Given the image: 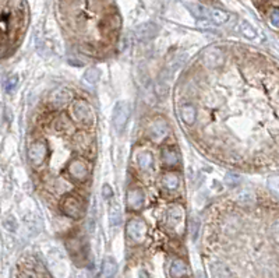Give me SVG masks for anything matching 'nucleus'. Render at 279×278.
I'll return each mask as SVG.
<instances>
[{
  "mask_svg": "<svg viewBox=\"0 0 279 278\" xmlns=\"http://www.w3.org/2000/svg\"><path fill=\"white\" fill-rule=\"evenodd\" d=\"M22 0H13L10 1V6L7 7V4L3 1L1 4V35H3V41L6 39L7 34L10 31H20L21 27L22 16L24 10L21 9Z\"/></svg>",
  "mask_w": 279,
  "mask_h": 278,
  "instance_id": "nucleus-1",
  "label": "nucleus"
},
{
  "mask_svg": "<svg viewBox=\"0 0 279 278\" xmlns=\"http://www.w3.org/2000/svg\"><path fill=\"white\" fill-rule=\"evenodd\" d=\"M184 208L180 204H173L170 207H167L166 215H165V223H166L167 228L178 232V234H183L184 231Z\"/></svg>",
  "mask_w": 279,
  "mask_h": 278,
  "instance_id": "nucleus-2",
  "label": "nucleus"
},
{
  "mask_svg": "<svg viewBox=\"0 0 279 278\" xmlns=\"http://www.w3.org/2000/svg\"><path fill=\"white\" fill-rule=\"evenodd\" d=\"M71 115L74 118V121L84 126H89L94 123V111L91 108L87 101L84 100H76L71 105Z\"/></svg>",
  "mask_w": 279,
  "mask_h": 278,
  "instance_id": "nucleus-3",
  "label": "nucleus"
},
{
  "mask_svg": "<svg viewBox=\"0 0 279 278\" xmlns=\"http://www.w3.org/2000/svg\"><path fill=\"white\" fill-rule=\"evenodd\" d=\"M67 174L73 180L85 182L88 180L91 175V165L88 164V161L82 158H73L67 164Z\"/></svg>",
  "mask_w": 279,
  "mask_h": 278,
  "instance_id": "nucleus-4",
  "label": "nucleus"
},
{
  "mask_svg": "<svg viewBox=\"0 0 279 278\" xmlns=\"http://www.w3.org/2000/svg\"><path fill=\"white\" fill-rule=\"evenodd\" d=\"M60 210L68 218L77 220L84 214V203L76 194H67L66 197L60 201Z\"/></svg>",
  "mask_w": 279,
  "mask_h": 278,
  "instance_id": "nucleus-5",
  "label": "nucleus"
},
{
  "mask_svg": "<svg viewBox=\"0 0 279 278\" xmlns=\"http://www.w3.org/2000/svg\"><path fill=\"white\" fill-rule=\"evenodd\" d=\"M130 104L126 102V101H120L116 104L115 109H113V118H112V123H113V127L117 133H122L123 129L126 127L127 121L130 118Z\"/></svg>",
  "mask_w": 279,
  "mask_h": 278,
  "instance_id": "nucleus-6",
  "label": "nucleus"
},
{
  "mask_svg": "<svg viewBox=\"0 0 279 278\" xmlns=\"http://www.w3.org/2000/svg\"><path fill=\"white\" fill-rule=\"evenodd\" d=\"M48 153H49V150H48V145H46L44 140L33 141V144H30V147H28L30 164L35 168L41 167L45 162L46 156H48Z\"/></svg>",
  "mask_w": 279,
  "mask_h": 278,
  "instance_id": "nucleus-7",
  "label": "nucleus"
},
{
  "mask_svg": "<svg viewBox=\"0 0 279 278\" xmlns=\"http://www.w3.org/2000/svg\"><path fill=\"white\" fill-rule=\"evenodd\" d=\"M126 234L133 242L141 243L147 235V225L141 218H131L126 225Z\"/></svg>",
  "mask_w": 279,
  "mask_h": 278,
  "instance_id": "nucleus-8",
  "label": "nucleus"
},
{
  "mask_svg": "<svg viewBox=\"0 0 279 278\" xmlns=\"http://www.w3.org/2000/svg\"><path fill=\"white\" fill-rule=\"evenodd\" d=\"M225 62V53L221 48L211 46L204 51L202 53V65L207 69H218L221 67Z\"/></svg>",
  "mask_w": 279,
  "mask_h": 278,
  "instance_id": "nucleus-9",
  "label": "nucleus"
},
{
  "mask_svg": "<svg viewBox=\"0 0 279 278\" xmlns=\"http://www.w3.org/2000/svg\"><path fill=\"white\" fill-rule=\"evenodd\" d=\"M148 134H149L152 141L162 143L167 137V134H169V126H167L166 121L164 118H156L155 121L149 124Z\"/></svg>",
  "mask_w": 279,
  "mask_h": 278,
  "instance_id": "nucleus-10",
  "label": "nucleus"
},
{
  "mask_svg": "<svg viewBox=\"0 0 279 278\" xmlns=\"http://www.w3.org/2000/svg\"><path fill=\"white\" fill-rule=\"evenodd\" d=\"M145 196L143 193V190L138 189V188H130L127 191V196H126V203H127V207L129 210L131 211H140L143 207H144Z\"/></svg>",
  "mask_w": 279,
  "mask_h": 278,
  "instance_id": "nucleus-11",
  "label": "nucleus"
},
{
  "mask_svg": "<svg viewBox=\"0 0 279 278\" xmlns=\"http://www.w3.org/2000/svg\"><path fill=\"white\" fill-rule=\"evenodd\" d=\"M179 115L184 124L193 126L197 121V109L191 104H181L179 106Z\"/></svg>",
  "mask_w": 279,
  "mask_h": 278,
  "instance_id": "nucleus-12",
  "label": "nucleus"
},
{
  "mask_svg": "<svg viewBox=\"0 0 279 278\" xmlns=\"http://www.w3.org/2000/svg\"><path fill=\"white\" fill-rule=\"evenodd\" d=\"M162 185H164L165 190L170 191V193H175L181 185V178L176 172L169 171V172H165L162 176Z\"/></svg>",
  "mask_w": 279,
  "mask_h": 278,
  "instance_id": "nucleus-13",
  "label": "nucleus"
},
{
  "mask_svg": "<svg viewBox=\"0 0 279 278\" xmlns=\"http://www.w3.org/2000/svg\"><path fill=\"white\" fill-rule=\"evenodd\" d=\"M162 162L166 168H176L180 164V156L172 147H165L162 150Z\"/></svg>",
  "mask_w": 279,
  "mask_h": 278,
  "instance_id": "nucleus-14",
  "label": "nucleus"
},
{
  "mask_svg": "<svg viewBox=\"0 0 279 278\" xmlns=\"http://www.w3.org/2000/svg\"><path fill=\"white\" fill-rule=\"evenodd\" d=\"M158 33V27L152 22H147V24H143L137 28V38L140 41H148L151 38H154Z\"/></svg>",
  "mask_w": 279,
  "mask_h": 278,
  "instance_id": "nucleus-15",
  "label": "nucleus"
},
{
  "mask_svg": "<svg viewBox=\"0 0 279 278\" xmlns=\"http://www.w3.org/2000/svg\"><path fill=\"white\" fill-rule=\"evenodd\" d=\"M169 271H170V277L172 278H184L189 274V267L183 260L176 259V260H173Z\"/></svg>",
  "mask_w": 279,
  "mask_h": 278,
  "instance_id": "nucleus-16",
  "label": "nucleus"
},
{
  "mask_svg": "<svg viewBox=\"0 0 279 278\" xmlns=\"http://www.w3.org/2000/svg\"><path fill=\"white\" fill-rule=\"evenodd\" d=\"M71 100H73L71 91L67 88H63L60 89V91H57V92H55V95H53V98H52V104L55 105L56 108H62V106L67 105Z\"/></svg>",
  "mask_w": 279,
  "mask_h": 278,
  "instance_id": "nucleus-17",
  "label": "nucleus"
},
{
  "mask_svg": "<svg viewBox=\"0 0 279 278\" xmlns=\"http://www.w3.org/2000/svg\"><path fill=\"white\" fill-rule=\"evenodd\" d=\"M210 273H211L212 278H230L229 270L221 261L210 263Z\"/></svg>",
  "mask_w": 279,
  "mask_h": 278,
  "instance_id": "nucleus-18",
  "label": "nucleus"
},
{
  "mask_svg": "<svg viewBox=\"0 0 279 278\" xmlns=\"http://www.w3.org/2000/svg\"><path fill=\"white\" fill-rule=\"evenodd\" d=\"M137 165L141 171L144 172H148L152 169V165H154V156L149 151H143L140 153L138 156H137Z\"/></svg>",
  "mask_w": 279,
  "mask_h": 278,
  "instance_id": "nucleus-19",
  "label": "nucleus"
},
{
  "mask_svg": "<svg viewBox=\"0 0 279 278\" xmlns=\"http://www.w3.org/2000/svg\"><path fill=\"white\" fill-rule=\"evenodd\" d=\"M117 271V264L113 257H105L102 263V278H113Z\"/></svg>",
  "mask_w": 279,
  "mask_h": 278,
  "instance_id": "nucleus-20",
  "label": "nucleus"
},
{
  "mask_svg": "<svg viewBox=\"0 0 279 278\" xmlns=\"http://www.w3.org/2000/svg\"><path fill=\"white\" fill-rule=\"evenodd\" d=\"M207 18L211 20V22L219 25V24H223L229 20V14L226 11L219 10V9H208L207 11Z\"/></svg>",
  "mask_w": 279,
  "mask_h": 278,
  "instance_id": "nucleus-21",
  "label": "nucleus"
},
{
  "mask_svg": "<svg viewBox=\"0 0 279 278\" xmlns=\"http://www.w3.org/2000/svg\"><path fill=\"white\" fill-rule=\"evenodd\" d=\"M236 200H237V203L243 204V206H251V204L256 203V196L250 190H242V191L237 193Z\"/></svg>",
  "mask_w": 279,
  "mask_h": 278,
  "instance_id": "nucleus-22",
  "label": "nucleus"
},
{
  "mask_svg": "<svg viewBox=\"0 0 279 278\" xmlns=\"http://www.w3.org/2000/svg\"><path fill=\"white\" fill-rule=\"evenodd\" d=\"M99 80V70L97 67H91L88 69L85 73H84V81L89 84V86H94L97 84V81Z\"/></svg>",
  "mask_w": 279,
  "mask_h": 278,
  "instance_id": "nucleus-23",
  "label": "nucleus"
},
{
  "mask_svg": "<svg viewBox=\"0 0 279 278\" xmlns=\"http://www.w3.org/2000/svg\"><path fill=\"white\" fill-rule=\"evenodd\" d=\"M240 31H242V34H243L245 36L250 38V39L256 36V30L251 27V24H248L247 21L240 22Z\"/></svg>",
  "mask_w": 279,
  "mask_h": 278,
  "instance_id": "nucleus-24",
  "label": "nucleus"
},
{
  "mask_svg": "<svg viewBox=\"0 0 279 278\" xmlns=\"http://www.w3.org/2000/svg\"><path fill=\"white\" fill-rule=\"evenodd\" d=\"M120 220H122V214H120L119 207H113V208H111V214H109V223H111L112 226L119 225V224H120Z\"/></svg>",
  "mask_w": 279,
  "mask_h": 278,
  "instance_id": "nucleus-25",
  "label": "nucleus"
},
{
  "mask_svg": "<svg viewBox=\"0 0 279 278\" xmlns=\"http://www.w3.org/2000/svg\"><path fill=\"white\" fill-rule=\"evenodd\" d=\"M3 225H4V228H6L7 231H10V232H13V231L17 229V221H16V218H14L13 215H10V214L4 217Z\"/></svg>",
  "mask_w": 279,
  "mask_h": 278,
  "instance_id": "nucleus-26",
  "label": "nucleus"
},
{
  "mask_svg": "<svg viewBox=\"0 0 279 278\" xmlns=\"http://www.w3.org/2000/svg\"><path fill=\"white\" fill-rule=\"evenodd\" d=\"M268 188L279 197V176H271L268 179Z\"/></svg>",
  "mask_w": 279,
  "mask_h": 278,
  "instance_id": "nucleus-27",
  "label": "nucleus"
},
{
  "mask_svg": "<svg viewBox=\"0 0 279 278\" xmlns=\"http://www.w3.org/2000/svg\"><path fill=\"white\" fill-rule=\"evenodd\" d=\"M269 24L275 30H279V9H274L269 13Z\"/></svg>",
  "mask_w": 279,
  "mask_h": 278,
  "instance_id": "nucleus-28",
  "label": "nucleus"
},
{
  "mask_svg": "<svg viewBox=\"0 0 279 278\" xmlns=\"http://www.w3.org/2000/svg\"><path fill=\"white\" fill-rule=\"evenodd\" d=\"M17 86H18V76H13L6 83V91L7 92H13V91H16Z\"/></svg>",
  "mask_w": 279,
  "mask_h": 278,
  "instance_id": "nucleus-29",
  "label": "nucleus"
},
{
  "mask_svg": "<svg viewBox=\"0 0 279 278\" xmlns=\"http://www.w3.org/2000/svg\"><path fill=\"white\" fill-rule=\"evenodd\" d=\"M271 236H272V239L279 243V221L277 223H274L271 225Z\"/></svg>",
  "mask_w": 279,
  "mask_h": 278,
  "instance_id": "nucleus-30",
  "label": "nucleus"
},
{
  "mask_svg": "<svg viewBox=\"0 0 279 278\" xmlns=\"http://www.w3.org/2000/svg\"><path fill=\"white\" fill-rule=\"evenodd\" d=\"M102 194H103L105 199H111L113 191H112V188L109 185H103V188H102Z\"/></svg>",
  "mask_w": 279,
  "mask_h": 278,
  "instance_id": "nucleus-31",
  "label": "nucleus"
},
{
  "mask_svg": "<svg viewBox=\"0 0 279 278\" xmlns=\"http://www.w3.org/2000/svg\"><path fill=\"white\" fill-rule=\"evenodd\" d=\"M18 278H36V277H35V274L31 273V271H22L21 274L18 276Z\"/></svg>",
  "mask_w": 279,
  "mask_h": 278,
  "instance_id": "nucleus-32",
  "label": "nucleus"
},
{
  "mask_svg": "<svg viewBox=\"0 0 279 278\" xmlns=\"http://www.w3.org/2000/svg\"><path fill=\"white\" fill-rule=\"evenodd\" d=\"M140 278H148V274H147L145 271H141V273H140Z\"/></svg>",
  "mask_w": 279,
  "mask_h": 278,
  "instance_id": "nucleus-33",
  "label": "nucleus"
}]
</instances>
